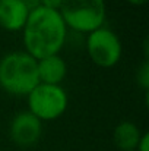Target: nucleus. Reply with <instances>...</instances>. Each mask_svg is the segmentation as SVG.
I'll return each mask as SVG.
<instances>
[{"instance_id":"obj_1","label":"nucleus","mask_w":149,"mask_h":151,"mask_svg":"<svg viewBox=\"0 0 149 151\" xmlns=\"http://www.w3.org/2000/svg\"><path fill=\"white\" fill-rule=\"evenodd\" d=\"M22 34L25 51L38 60L60 53L66 43L67 27L58 10L40 6L29 12Z\"/></svg>"},{"instance_id":"obj_2","label":"nucleus","mask_w":149,"mask_h":151,"mask_svg":"<svg viewBox=\"0 0 149 151\" xmlns=\"http://www.w3.org/2000/svg\"><path fill=\"white\" fill-rule=\"evenodd\" d=\"M40 84L37 59L26 51H12L0 59V87L13 96H28Z\"/></svg>"},{"instance_id":"obj_3","label":"nucleus","mask_w":149,"mask_h":151,"mask_svg":"<svg viewBox=\"0 0 149 151\" xmlns=\"http://www.w3.org/2000/svg\"><path fill=\"white\" fill-rule=\"evenodd\" d=\"M60 15L67 28L89 34L105 22V1L104 0H63Z\"/></svg>"},{"instance_id":"obj_4","label":"nucleus","mask_w":149,"mask_h":151,"mask_svg":"<svg viewBox=\"0 0 149 151\" xmlns=\"http://www.w3.org/2000/svg\"><path fill=\"white\" fill-rule=\"evenodd\" d=\"M28 111L37 116L41 122L56 120L67 110V93L61 85L38 84L28 96Z\"/></svg>"},{"instance_id":"obj_5","label":"nucleus","mask_w":149,"mask_h":151,"mask_svg":"<svg viewBox=\"0 0 149 151\" xmlns=\"http://www.w3.org/2000/svg\"><path fill=\"white\" fill-rule=\"evenodd\" d=\"M86 51L91 60L99 68H113L121 59V41L110 28L101 27L88 34Z\"/></svg>"},{"instance_id":"obj_6","label":"nucleus","mask_w":149,"mask_h":151,"mask_svg":"<svg viewBox=\"0 0 149 151\" xmlns=\"http://www.w3.org/2000/svg\"><path fill=\"white\" fill-rule=\"evenodd\" d=\"M9 135L18 147H32L40 141L43 135V122L28 110L21 111L12 119Z\"/></svg>"},{"instance_id":"obj_7","label":"nucleus","mask_w":149,"mask_h":151,"mask_svg":"<svg viewBox=\"0 0 149 151\" xmlns=\"http://www.w3.org/2000/svg\"><path fill=\"white\" fill-rule=\"evenodd\" d=\"M29 9L22 0H0V28L9 32L22 31Z\"/></svg>"},{"instance_id":"obj_8","label":"nucleus","mask_w":149,"mask_h":151,"mask_svg":"<svg viewBox=\"0 0 149 151\" xmlns=\"http://www.w3.org/2000/svg\"><path fill=\"white\" fill-rule=\"evenodd\" d=\"M38 78L41 84L60 85L67 75V65L60 54H51L37 60Z\"/></svg>"},{"instance_id":"obj_9","label":"nucleus","mask_w":149,"mask_h":151,"mask_svg":"<svg viewBox=\"0 0 149 151\" xmlns=\"http://www.w3.org/2000/svg\"><path fill=\"white\" fill-rule=\"evenodd\" d=\"M142 137L140 129L130 120H123L114 128L113 139L120 151H136L139 139Z\"/></svg>"},{"instance_id":"obj_10","label":"nucleus","mask_w":149,"mask_h":151,"mask_svg":"<svg viewBox=\"0 0 149 151\" xmlns=\"http://www.w3.org/2000/svg\"><path fill=\"white\" fill-rule=\"evenodd\" d=\"M138 81H139L140 87H142L145 91H148L149 90V63L146 60L143 62L140 70L138 72Z\"/></svg>"},{"instance_id":"obj_11","label":"nucleus","mask_w":149,"mask_h":151,"mask_svg":"<svg viewBox=\"0 0 149 151\" xmlns=\"http://www.w3.org/2000/svg\"><path fill=\"white\" fill-rule=\"evenodd\" d=\"M63 0H41V6L51 10H60Z\"/></svg>"},{"instance_id":"obj_12","label":"nucleus","mask_w":149,"mask_h":151,"mask_svg":"<svg viewBox=\"0 0 149 151\" xmlns=\"http://www.w3.org/2000/svg\"><path fill=\"white\" fill-rule=\"evenodd\" d=\"M136 151H149V134L148 132H143L140 139H139V144L136 147Z\"/></svg>"},{"instance_id":"obj_13","label":"nucleus","mask_w":149,"mask_h":151,"mask_svg":"<svg viewBox=\"0 0 149 151\" xmlns=\"http://www.w3.org/2000/svg\"><path fill=\"white\" fill-rule=\"evenodd\" d=\"M22 1H24V3H25V6L29 9V12L41 6V0H22Z\"/></svg>"},{"instance_id":"obj_14","label":"nucleus","mask_w":149,"mask_h":151,"mask_svg":"<svg viewBox=\"0 0 149 151\" xmlns=\"http://www.w3.org/2000/svg\"><path fill=\"white\" fill-rule=\"evenodd\" d=\"M127 1L133 6H143V4H146L148 0H127Z\"/></svg>"}]
</instances>
